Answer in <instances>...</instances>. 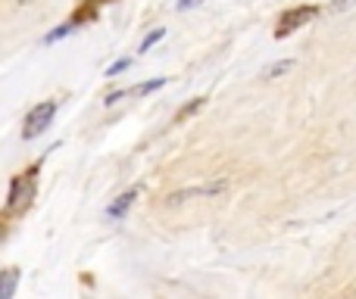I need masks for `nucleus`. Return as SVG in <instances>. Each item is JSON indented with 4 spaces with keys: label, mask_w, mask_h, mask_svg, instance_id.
Here are the masks:
<instances>
[{
    "label": "nucleus",
    "mask_w": 356,
    "mask_h": 299,
    "mask_svg": "<svg viewBox=\"0 0 356 299\" xmlns=\"http://www.w3.org/2000/svg\"><path fill=\"white\" fill-rule=\"evenodd\" d=\"M322 12V6L316 3H297V6H288V10L278 16V25H275V41H284V37H291L297 28H303V25H309L316 16Z\"/></svg>",
    "instance_id": "nucleus-2"
},
{
    "label": "nucleus",
    "mask_w": 356,
    "mask_h": 299,
    "mask_svg": "<svg viewBox=\"0 0 356 299\" xmlns=\"http://www.w3.org/2000/svg\"><path fill=\"white\" fill-rule=\"evenodd\" d=\"M203 106H207V97H194V100H188V103H184L181 110L175 112V125H184L188 119H194L197 112L203 110Z\"/></svg>",
    "instance_id": "nucleus-7"
},
{
    "label": "nucleus",
    "mask_w": 356,
    "mask_h": 299,
    "mask_svg": "<svg viewBox=\"0 0 356 299\" xmlns=\"http://www.w3.org/2000/svg\"><path fill=\"white\" fill-rule=\"evenodd\" d=\"M163 37H166V28H154V31H150V35L141 41V53H147L150 47H156V44H160Z\"/></svg>",
    "instance_id": "nucleus-11"
},
{
    "label": "nucleus",
    "mask_w": 356,
    "mask_h": 299,
    "mask_svg": "<svg viewBox=\"0 0 356 299\" xmlns=\"http://www.w3.org/2000/svg\"><path fill=\"white\" fill-rule=\"evenodd\" d=\"M16 281H19V271H16V268H6V271H3V287H0V299H13Z\"/></svg>",
    "instance_id": "nucleus-10"
},
{
    "label": "nucleus",
    "mask_w": 356,
    "mask_h": 299,
    "mask_svg": "<svg viewBox=\"0 0 356 299\" xmlns=\"http://www.w3.org/2000/svg\"><path fill=\"white\" fill-rule=\"evenodd\" d=\"M203 3V0H178V10H181V12H188V10H194V6H200Z\"/></svg>",
    "instance_id": "nucleus-14"
},
{
    "label": "nucleus",
    "mask_w": 356,
    "mask_h": 299,
    "mask_svg": "<svg viewBox=\"0 0 356 299\" xmlns=\"http://www.w3.org/2000/svg\"><path fill=\"white\" fill-rule=\"evenodd\" d=\"M294 66H297V60H291V56H288V60H278V62H272V66L263 69V78H282V75L291 72Z\"/></svg>",
    "instance_id": "nucleus-8"
},
{
    "label": "nucleus",
    "mask_w": 356,
    "mask_h": 299,
    "mask_svg": "<svg viewBox=\"0 0 356 299\" xmlns=\"http://www.w3.org/2000/svg\"><path fill=\"white\" fill-rule=\"evenodd\" d=\"M138 194H141V184H138V187H131V190H125L122 196H116V200L110 203V209H106V215H110V219H125V215H129V209L135 206Z\"/></svg>",
    "instance_id": "nucleus-4"
},
{
    "label": "nucleus",
    "mask_w": 356,
    "mask_h": 299,
    "mask_svg": "<svg viewBox=\"0 0 356 299\" xmlns=\"http://www.w3.org/2000/svg\"><path fill=\"white\" fill-rule=\"evenodd\" d=\"M75 28H79V25H75V22H72V19H69V22L56 25V28H54V31H50V35H47V37H44V44H56V41H63V37H69V35H72V31H75Z\"/></svg>",
    "instance_id": "nucleus-9"
},
{
    "label": "nucleus",
    "mask_w": 356,
    "mask_h": 299,
    "mask_svg": "<svg viewBox=\"0 0 356 299\" xmlns=\"http://www.w3.org/2000/svg\"><path fill=\"white\" fill-rule=\"evenodd\" d=\"M228 175H216L213 181H207V184H200V187H194V200L200 196V200H209V196H222L228 190Z\"/></svg>",
    "instance_id": "nucleus-5"
},
{
    "label": "nucleus",
    "mask_w": 356,
    "mask_h": 299,
    "mask_svg": "<svg viewBox=\"0 0 356 299\" xmlns=\"http://www.w3.org/2000/svg\"><path fill=\"white\" fill-rule=\"evenodd\" d=\"M100 6H104V0H81V6L72 12V22L75 25H85V22H94L100 12Z\"/></svg>",
    "instance_id": "nucleus-6"
},
{
    "label": "nucleus",
    "mask_w": 356,
    "mask_h": 299,
    "mask_svg": "<svg viewBox=\"0 0 356 299\" xmlns=\"http://www.w3.org/2000/svg\"><path fill=\"white\" fill-rule=\"evenodd\" d=\"M54 116H56V100H44V103L31 106L29 116H25V125H22V137L25 141H35L38 135L47 131V125L54 122Z\"/></svg>",
    "instance_id": "nucleus-3"
},
{
    "label": "nucleus",
    "mask_w": 356,
    "mask_h": 299,
    "mask_svg": "<svg viewBox=\"0 0 356 299\" xmlns=\"http://www.w3.org/2000/svg\"><path fill=\"white\" fill-rule=\"evenodd\" d=\"M350 6H356V0H332L328 12H344V10H350Z\"/></svg>",
    "instance_id": "nucleus-13"
},
{
    "label": "nucleus",
    "mask_w": 356,
    "mask_h": 299,
    "mask_svg": "<svg viewBox=\"0 0 356 299\" xmlns=\"http://www.w3.org/2000/svg\"><path fill=\"white\" fill-rule=\"evenodd\" d=\"M129 69H131V60L129 56H122V60H116L110 69H106V78H119V75L129 72Z\"/></svg>",
    "instance_id": "nucleus-12"
},
{
    "label": "nucleus",
    "mask_w": 356,
    "mask_h": 299,
    "mask_svg": "<svg viewBox=\"0 0 356 299\" xmlns=\"http://www.w3.org/2000/svg\"><path fill=\"white\" fill-rule=\"evenodd\" d=\"M38 169H41V162H35L29 171H22V175H16L10 181V194H6V206H3V225H10L13 219L29 212L38 190Z\"/></svg>",
    "instance_id": "nucleus-1"
}]
</instances>
